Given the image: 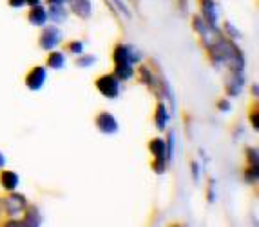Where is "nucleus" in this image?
<instances>
[{"mask_svg": "<svg viewBox=\"0 0 259 227\" xmlns=\"http://www.w3.org/2000/svg\"><path fill=\"white\" fill-rule=\"evenodd\" d=\"M212 58L216 62H221L227 67H230L232 71H243L245 66V60H243L241 51L238 49V46L230 42V40L220 39L214 46H210Z\"/></svg>", "mask_w": 259, "mask_h": 227, "instance_id": "nucleus-1", "label": "nucleus"}, {"mask_svg": "<svg viewBox=\"0 0 259 227\" xmlns=\"http://www.w3.org/2000/svg\"><path fill=\"white\" fill-rule=\"evenodd\" d=\"M96 88L107 98H118L120 95V80L114 74H104L96 80Z\"/></svg>", "mask_w": 259, "mask_h": 227, "instance_id": "nucleus-2", "label": "nucleus"}, {"mask_svg": "<svg viewBox=\"0 0 259 227\" xmlns=\"http://www.w3.org/2000/svg\"><path fill=\"white\" fill-rule=\"evenodd\" d=\"M140 57L138 53L134 51V48L127 44H120L114 51V62L116 66H133L134 62H138Z\"/></svg>", "mask_w": 259, "mask_h": 227, "instance_id": "nucleus-3", "label": "nucleus"}, {"mask_svg": "<svg viewBox=\"0 0 259 227\" xmlns=\"http://www.w3.org/2000/svg\"><path fill=\"white\" fill-rule=\"evenodd\" d=\"M96 127L105 135H112L118 131V122L111 113H100L96 117Z\"/></svg>", "mask_w": 259, "mask_h": 227, "instance_id": "nucleus-4", "label": "nucleus"}, {"mask_svg": "<svg viewBox=\"0 0 259 227\" xmlns=\"http://www.w3.org/2000/svg\"><path fill=\"white\" fill-rule=\"evenodd\" d=\"M42 48L44 49H53V48H56V46L60 44V40H62V35H60V31L56 29V27H53V26H49L48 29L44 31V35H42Z\"/></svg>", "mask_w": 259, "mask_h": 227, "instance_id": "nucleus-5", "label": "nucleus"}, {"mask_svg": "<svg viewBox=\"0 0 259 227\" xmlns=\"http://www.w3.org/2000/svg\"><path fill=\"white\" fill-rule=\"evenodd\" d=\"M44 82H46V69H44V67H35V69L27 74V79H26L27 88L33 89V91L42 89Z\"/></svg>", "mask_w": 259, "mask_h": 227, "instance_id": "nucleus-6", "label": "nucleus"}, {"mask_svg": "<svg viewBox=\"0 0 259 227\" xmlns=\"http://www.w3.org/2000/svg\"><path fill=\"white\" fill-rule=\"evenodd\" d=\"M4 207L9 214L17 216V214L20 213V211H24V207H26V197H22V195H11L9 198H6Z\"/></svg>", "mask_w": 259, "mask_h": 227, "instance_id": "nucleus-7", "label": "nucleus"}, {"mask_svg": "<svg viewBox=\"0 0 259 227\" xmlns=\"http://www.w3.org/2000/svg\"><path fill=\"white\" fill-rule=\"evenodd\" d=\"M73 11L82 18H89L93 13V4L91 0H69Z\"/></svg>", "mask_w": 259, "mask_h": 227, "instance_id": "nucleus-8", "label": "nucleus"}, {"mask_svg": "<svg viewBox=\"0 0 259 227\" xmlns=\"http://www.w3.org/2000/svg\"><path fill=\"white\" fill-rule=\"evenodd\" d=\"M201 6H203L205 22L216 27V24H218V11H216V4H214L212 0H203V2H201Z\"/></svg>", "mask_w": 259, "mask_h": 227, "instance_id": "nucleus-9", "label": "nucleus"}, {"mask_svg": "<svg viewBox=\"0 0 259 227\" xmlns=\"http://www.w3.org/2000/svg\"><path fill=\"white\" fill-rule=\"evenodd\" d=\"M46 20H48V11H46L40 4L33 6L29 11V22L35 24V26H44Z\"/></svg>", "mask_w": 259, "mask_h": 227, "instance_id": "nucleus-10", "label": "nucleus"}, {"mask_svg": "<svg viewBox=\"0 0 259 227\" xmlns=\"http://www.w3.org/2000/svg\"><path fill=\"white\" fill-rule=\"evenodd\" d=\"M0 182H2V187L8 189V191H15L18 185V175L13 171H4L2 176H0Z\"/></svg>", "mask_w": 259, "mask_h": 227, "instance_id": "nucleus-11", "label": "nucleus"}, {"mask_svg": "<svg viewBox=\"0 0 259 227\" xmlns=\"http://www.w3.org/2000/svg\"><path fill=\"white\" fill-rule=\"evenodd\" d=\"M168 118H170V115H168L165 104H160V105H158V109H156V126H158V129H160V131H163L165 127H167Z\"/></svg>", "mask_w": 259, "mask_h": 227, "instance_id": "nucleus-12", "label": "nucleus"}, {"mask_svg": "<svg viewBox=\"0 0 259 227\" xmlns=\"http://www.w3.org/2000/svg\"><path fill=\"white\" fill-rule=\"evenodd\" d=\"M65 64V57L64 53H53V55H49L48 58V66L51 67V69H62Z\"/></svg>", "mask_w": 259, "mask_h": 227, "instance_id": "nucleus-13", "label": "nucleus"}, {"mask_svg": "<svg viewBox=\"0 0 259 227\" xmlns=\"http://www.w3.org/2000/svg\"><path fill=\"white\" fill-rule=\"evenodd\" d=\"M48 17L51 18V20H55V22H60V20H64L65 13H64V9H62V4H51Z\"/></svg>", "mask_w": 259, "mask_h": 227, "instance_id": "nucleus-14", "label": "nucleus"}, {"mask_svg": "<svg viewBox=\"0 0 259 227\" xmlns=\"http://www.w3.org/2000/svg\"><path fill=\"white\" fill-rule=\"evenodd\" d=\"M95 62H96V58L91 55V57H83V58H80V60H78V66H80V67H89V66H93Z\"/></svg>", "mask_w": 259, "mask_h": 227, "instance_id": "nucleus-15", "label": "nucleus"}, {"mask_svg": "<svg viewBox=\"0 0 259 227\" xmlns=\"http://www.w3.org/2000/svg\"><path fill=\"white\" fill-rule=\"evenodd\" d=\"M69 49L74 53V55H82V51H83V44H82V42H78V40H76V42H73V44L69 46Z\"/></svg>", "mask_w": 259, "mask_h": 227, "instance_id": "nucleus-16", "label": "nucleus"}, {"mask_svg": "<svg viewBox=\"0 0 259 227\" xmlns=\"http://www.w3.org/2000/svg\"><path fill=\"white\" fill-rule=\"evenodd\" d=\"M248 158H250L252 164L257 167V149H248Z\"/></svg>", "mask_w": 259, "mask_h": 227, "instance_id": "nucleus-17", "label": "nucleus"}, {"mask_svg": "<svg viewBox=\"0 0 259 227\" xmlns=\"http://www.w3.org/2000/svg\"><path fill=\"white\" fill-rule=\"evenodd\" d=\"M24 4H26V0H9V6H13V8H22Z\"/></svg>", "mask_w": 259, "mask_h": 227, "instance_id": "nucleus-18", "label": "nucleus"}, {"mask_svg": "<svg viewBox=\"0 0 259 227\" xmlns=\"http://www.w3.org/2000/svg\"><path fill=\"white\" fill-rule=\"evenodd\" d=\"M218 107H220L221 111H230V104L227 100H221L220 104H218Z\"/></svg>", "mask_w": 259, "mask_h": 227, "instance_id": "nucleus-19", "label": "nucleus"}, {"mask_svg": "<svg viewBox=\"0 0 259 227\" xmlns=\"http://www.w3.org/2000/svg\"><path fill=\"white\" fill-rule=\"evenodd\" d=\"M250 120H252V122H254V129H259V124H257V113L252 115Z\"/></svg>", "mask_w": 259, "mask_h": 227, "instance_id": "nucleus-20", "label": "nucleus"}, {"mask_svg": "<svg viewBox=\"0 0 259 227\" xmlns=\"http://www.w3.org/2000/svg\"><path fill=\"white\" fill-rule=\"evenodd\" d=\"M4 164H6V157H4L2 153H0V167L4 166Z\"/></svg>", "mask_w": 259, "mask_h": 227, "instance_id": "nucleus-21", "label": "nucleus"}, {"mask_svg": "<svg viewBox=\"0 0 259 227\" xmlns=\"http://www.w3.org/2000/svg\"><path fill=\"white\" fill-rule=\"evenodd\" d=\"M49 2H51V4H64L65 0H49Z\"/></svg>", "mask_w": 259, "mask_h": 227, "instance_id": "nucleus-22", "label": "nucleus"}]
</instances>
